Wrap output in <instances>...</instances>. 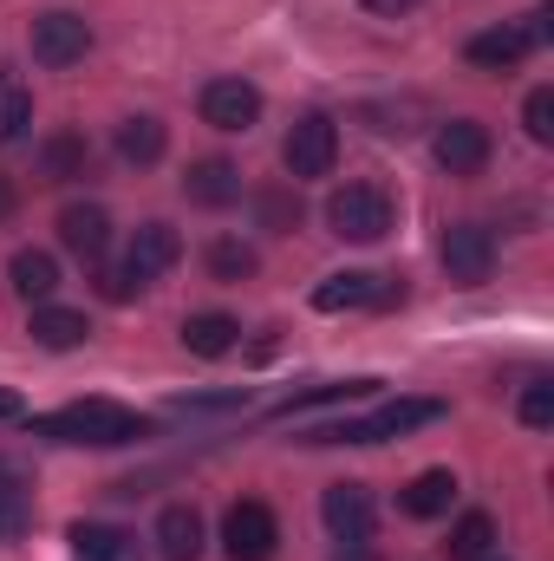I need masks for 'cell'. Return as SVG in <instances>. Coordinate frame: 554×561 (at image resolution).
Here are the masks:
<instances>
[{"label":"cell","mask_w":554,"mask_h":561,"mask_svg":"<svg viewBox=\"0 0 554 561\" xmlns=\"http://www.w3.org/2000/svg\"><path fill=\"white\" fill-rule=\"evenodd\" d=\"M437 255H443L450 280H463V287H483V280H489V268H496V236H489L483 222H457V229H443Z\"/></svg>","instance_id":"cell-7"},{"label":"cell","mask_w":554,"mask_h":561,"mask_svg":"<svg viewBox=\"0 0 554 561\" xmlns=\"http://www.w3.org/2000/svg\"><path fill=\"white\" fill-rule=\"evenodd\" d=\"M463 53H470V66H483V72H516L535 46H529L522 26H489V33H476Z\"/></svg>","instance_id":"cell-14"},{"label":"cell","mask_w":554,"mask_h":561,"mask_svg":"<svg viewBox=\"0 0 554 561\" xmlns=\"http://www.w3.org/2000/svg\"><path fill=\"white\" fill-rule=\"evenodd\" d=\"M280 163H287V176H293V183L333 176V163H339V125H333L326 112L293 118V131H287V144H280Z\"/></svg>","instance_id":"cell-4"},{"label":"cell","mask_w":554,"mask_h":561,"mask_svg":"<svg viewBox=\"0 0 554 561\" xmlns=\"http://www.w3.org/2000/svg\"><path fill=\"white\" fill-rule=\"evenodd\" d=\"M326 222H333L339 242H385L399 209H392V196L379 183H346V190L326 196Z\"/></svg>","instance_id":"cell-3"},{"label":"cell","mask_w":554,"mask_h":561,"mask_svg":"<svg viewBox=\"0 0 554 561\" xmlns=\"http://www.w3.org/2000/svg\"><path fill=\"white\" fill-rule=\"evenodd\" d=\"M157 556L163 561H196L203 556V516L189 503H170L157 516Z\"/></svg>","instance_id":"cell-16"},{"label":"cell","mask_w":554,"mask_h":561,"mask_svg":"<svg viewBox=\"0 0 554 561\" xmlns=\"http://www.w3.org/2000/svg\"><path fill=\"white\" fill-rule=\"evenodd\" d=\"M39 437H53V444H99V450H112V444H143L157 424L131 412V405H112V399H85V405H66V412H53V419H26Z\"/></svg>","instance_id":"cell-1"},{"label":"cell","mask_w":554,"mask_h":561,"mask_svg":"<svg viewBox=\"0 0 554 561\" xmlns=\"http://www.w3.org/2000/svg\"><path fill=\"white\" fill-rule=\"evenodd\" d=\"M203 125H216V131H255L262 125V85H249V79H209L203 85Z\"/></svg>","instance_id":"cell-8"},{"label":"cell","mask_w":554,"mask_h":561,"mask_svg":"<svg viewBox=\"0 0 554 561\" xmlns=\"http://www.w3.org/2000/svg\"><path fill=\"white\" fill-rule=\"evenodd\" d=\"M255 268H262V255H255L242 236H216V242H209V275L216 280H249Z\"/></svg>","instance_id":"cell-24"},{"label":"cell","mask_w":554,"mask_h":561,"mask_svg":"<svg viewBox=\"0 0 554 561\" xmlns=\"http://www.w3.org/2000/svg\"><path fill=\"white\" fill-rule=\"evenodd\" d=\"M85 163H92V144L79 131H53L39 144V183H72V176H85Z\"/></svg>","instance_id":"cell-20"},{"label":"cell","mask_w":554,"mask_h":561,"mask_svg":"<svg viewBox=\"0 0 554 561\" xmlns=\"http://www.w3.org/2000/svg\"><path fill=\"white\" fill-rule=\"evenodd\" d=\"M522 424L529 431H549L554 424V379H529L522 386Z\"/></svg>","instance_id":"cell-28"},{"label":"cell","mask_w":554,"mask_h":561,"mask_svg":"<svg viewBox=\"0 0 554 561\" xmlns=\"http://www.w3.org/2000/svg\"><path fill=\"white\" fill-rule=\"evenodd\" d=\"M443 419V405L437 399H392V405H379L372 419H339V424H313L300 444H385V437H405L417 424H437Z\"/></svg>","instance_id":"cell-2"},{"label":"cell","mask_w":554,"mask_h":561,"mask_svg":"<svg viewBox=\"0 0 554 561\" xmlns=\"http://www.w3.org/2000/svg\"><path fill=\"white\" fill-rule=\"evenodd\" d=\"M13 419H26V405H20V392L0 386V424H13Z\"/></svg>","instance_id":"cell-31"},{"label":"cell","mask_w":554,"mask_h":561,"mask_svg":"<svg viewBox=\"0 0 554 561\" xmlns=\"http://www.w3.org/2000/svg\"><path fill=\"white\" fill-rule=\"evenodd\" d=\"M183 262V236L170 229V222H143L138 236H131V249H125V268L138 280H157V275H170Z\"/></svg>","instance_id":"cell-12"},{"label":"cell","mask_w":554,"mask_h":561,"mask_svg":"<svg viewBox=\"0 0 554 561\" xmlns=\"http://www.w3.org/2000/svg\"><path fill=\"white\" fill-rule=\"evenodd\" d=\"M59 242L79 262H105V249H112V209L105 203H66L59 209Z\"/></svg>","instance_id":"cell-11"},{"label":"cell","mask_w":554,"mask_h":561,"mask_svg":"<svg viewBox=\"0 0 554 561\" xmlns=\"http://www.w3.org/2000/svg\"><path fill=\"white\" fill-rule=\"evenodd\" d=\"M522 131L535 144H554V85H535L529 105H522Z\"/></svg>","instance_id":"cell-27"},{"label":"cell","mask_w":554,"mask_h":561,"mask_svg":"<svg viewBox=\"0 0 554 561\" xmlns=\"http://www.w3.org/2000/svg\"><path fill=\"white\" fill-rule=\"evenodd\" d=\"M275 549H280L275 510L255 503V496L229 503V516H222V556L229 561H275Z\"/></svg>","instance_id":"cell-5"},{"label":"cell","mask_w":554,"mask_h":561,"mask_svg":"<svg viewBox=\"0 0 554 561\" xmlns=\"http://www.w3.org/2000/svg\"><path fill=\"white\" fill-rule=\"evenodd\" d=\"M366 7H372V13H392V20H399V13H412L417 0H366Z\"/></svg>","instance_id":"cell-32"},{"label":"cell","mask_w":554,"mask_h":561,"mask_svg":"<svg viewBox=\"0 0 554 561\" xmlns=\"http://www.w3.org/2000/svg\"><path fill=\"white\" fill-rule=\"evenodd\" d=\"M99 287H105V300H131L143 280L131 275V268H105V275H99Z\"/></svg>","instance_id":"cell-30"},{"label":"cell","mask_w":554,"mask_h":561,"mask_svg":"<svg viewBox=\"0 0 554 561\" xmlns=\"http://www.w3.org/2000/svg\"><path fill=\"white\" fill-rule=\"evenodd\" d=\"M430 150H437V163H443L450 176H476V170L489 163L496 138H489V125H483V118H450V125H437Z\"/></svg>","instance_id":"cell-9"},{"label":"cell","mask_w":554,"mask_h":561,"mask_svg":"<svg viewBox=\"0 0 554 561\" xmlns=\"http://www.w3.org/2000/svg\"><path fill=\"white\" fill-rule=\"evenodd\" d=\"M183 196H189L196 209H229V203L242 196V170H235L229 157H203V163H189Z\"/></svg>","instance_id":"cell-13"},{"label":"cell","mask_w":554,"mask_h":561,"mask_svg":"<svg viewBox=\"0 0 554 561\" xmlns=\"http://www.w3.org/2000/svg\"><path fill=\"white\" fill-rule=\"evenodd\" d=\"M7 203H13V196H7V183H0V216H7Z\"/></svg>","instance_id":"cell-34"},{"label":"cell","mask_w":554,"mask_h":561,"mask_svg":"<svg viewBox=\"0 0 554 561\" xmlns=\"http://www.w3.org/2000/svg\"><path fill=\"white\" fill-rule=\"evenodd\" d=\"M46 353H72V346H85V333H92V320L79 313V307H53V300H39L33 307V327H26Z\"/></svg>","instance_id":"cell-15"},{"label":"cell","mask_w":554,"mask_h":561,"mask_svg":"<svg viewBox=\"0 0 554 561\" xmlns=\"http://www.w3.org/2000/svg\"><path fill=\"white\" fill-rule=\"evenodd\" d=\"M7 275H13V287H20V300L39 307V300H53V287H59V262H53L46 249H20Z\"/></svg>","instance_id":"cell-22"},{"label":"cell","mask_w":554,"mask_h":561,"mask_svg":"<svg viewBox=\"0 0 554 561\" xmlns=\"http://www.w3.org/2000/svg\"><path fill=\"white\" fill-rule=\"evenodd\" d=\"M339 561H372V556H366V542H359V549H346Z\"/></svg>","instance_id":"cell-33"},{"label":"cell","mask_w":554,"mask_h":561,"mask_svg":"<svg viewBox=\"0 0 554 561\" xmlns=\"http://www.w3.org/2000/svg\"><path fill=\"white\" fill-rule=\"evenodd\" d=\"M443 549H450V561H483L489 549H496V523H489L483 510H470V516L450 529V542H443Z\"/></svg>","instance_id":"cell-25"},{"label":"cell","mask_w":554,"mask_h":561,"mask_svg":"<svg viewBox=\"0 0 554 561\" xmlns=\"http://www.w3.org/2000/svg\"><path fill=\"white\" fill-rule=\"evenodd\" d=\"M72 556L79 561H138V542L112 523H79L72 529Z\"/></svg>","instance_id":"cell-21"},{"label":"cell","mask_w":554,"mask_h":561,"mask_svg":"<svg viewBox=\"0 0 554 561\" xmlns=\"http://www.w3.org/2000/svg\"><path fill=\"white\" fill-rule=\"evenodd\" d=\"M85 53H92V26H85V13L53 7V13L33 20V59H39L46 72H66V66H79Z\"/></svg>","instance_id":"cell-6"},{"label":"cell","mask_w":554,"mask_h":561,"mask_svg":"<svg viewBox=\"0 0 554 561\" xmlns=\"http://www.w3.org/2000/svg\"><path fill=\"white\" fill-rule=\"evenodd\" d=\"M163 125H157V118H125V125H118V157H125V163H157V157H163Z\"/></svg>","instance_id":"cell-23"},{"label":"cell","mask_w":554,"mask_h":561,"mask_svg":"<svg viewBox=\"0 0 554 561\" xmlns=\"http://www.w3.org/2000/svg\"><path fill=\"white\" fill-rule=\"evenodd\" d=\"M33 523V503H26V483L0 463V542H20Z\"/></svg>","instance_id":"cell-26"},{"label":"cell","mask_w":554,"mask_h":561,"mask_svg":"<svg viewBox=\"0 0 554 561\" xmlns=\"http://www.w3.org/2000/svg\"><path fill=\"white\" fill-rule=\"evenodd\" d=\"M183 346H189L196 359H222V353L242 346V320H235V313H189V320H183Z\"/></svg>","instance_id":"cell-17"},{"label":"cell","mask_w":554,"mask_h":561,"mask_svg":"<svg viewBox=\"0 0 554 561\" xmlns=\"http://www.w3.org/2000/svg\"><path fill=\"white\" fill-rule=\"evenodd\" d=\"M457 503V477L450 470H424V477H412L405 490H399V510L412 516V523H430V516H443Z\"/></svg>","instance_id":"cell-19"},{"label":"cell","mask_w":554,"mask_h":561,"mask_svg":"<svg viewBox=\"0 0 554 561\" xmlns=\"http://www.w3.org/2000/svg\"><path fill=\"white\" fill-rule=\"evenodd\" d=\"M255 209H262V229H293L300 222V196L293 190H262Z\"/></svg>","instance_id":"cell-29"},{"label":"cell","mask_w":554,"mask_h":561,"mask_svg":"<svg viewBox=\"0 0 554 561\" xmlns=\"http://www.w3.org/2000/svg\"><path fill=\"white\" fill-rule=\"evenodd\" d=\"M320 516H326V529H333L346 549L372 542V490H366V483H333V490L320 496Z\"/></svg>","instance_id":"cell-10"},{"label":"cell","mask_w":554,"mask_h":561,"mask_svg":"<svg viewBox=\"0 0 554 561\" xmlns=\"http://www.w3.org/2000/svg\"><path fill=\"white\" fill-rule=\"evenodd\" d=\"M379 287L385 280L366 275V268H346V275H326L313 287V307L320 313H346V307H379Z\"/></svg>","instance_id":"cell-18"},{"label":"cell","mask_w":554,"mask_h":561,"mask_svg":"<svg viewBox=\"0 0 554 561\" xmlns=\"http://www.w3.org/2000/svg\"><path fill=\"white\" fill-rule=\"evenodd\" d=\"M483 561H489V556H483Z\"/></svg>","instance_id":"cell-35"}]
</instances>
